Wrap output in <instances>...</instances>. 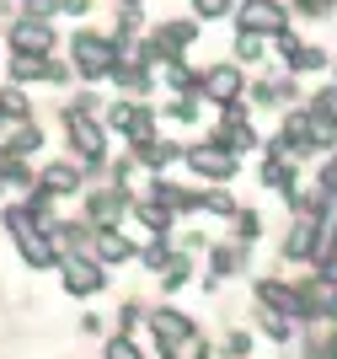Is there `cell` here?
<instances>
[{
  "mask_svg": "<svg viewBox=\"0 0 337 359\" xmlns=\"http://www.w3.org/2000/svg\"><path fill=\"white\" fill-rule=\"evenodd\" d=\"M6 225H11V236H16V247H22V257H27L32 269H48V263H54V241L43 236V231H38V210H6Z\"/></svg>",
  "mask_w": 337,
  "mask_h": 359,
  "instance_id": "obj_1",
  "label": "cell"
},
{
  "mask_svg": "<svg viewBox=\"0 0 337 359\" xmlns=\"http://www.w3.org/2000/svg\"><path fill=\"white\" fill-rule=\"evenodd\" d=\"M70 54H75V70L86 75V81H102V75L118 70V60H113L118 48L107 43V38H91V32H81V38H75Z\"/></svg>",
  "mask_w": 337,
  "mask_h": 359,
  "instance_id": "obj_2",
  "label": "cell"
},
{
  "mask_svg": "<svg viewBox=\"0 0 337 359\" xmlns=\"http://www.w3.org/2000/svg\"><path fill=\"white\" fill-rule=\"evenodd\" d=\"M64 129H70V140H75V156L102 161V129L86 118V107H70V113H64Z\"/></svg>",
  "mask_w": 337,
  "mask_h": 359,
  "instance_id": "obj_3",
  "label": "cell"
},
{
  "mask_svg": "<svg viewBox=\"0 0 337 359\" xmlns=\"http://www.w3.org/2000/svg\"><path fill=\"white\" fill-rule=\"evenodd\" d=\"M241 27L263 32V38H279L284 32V6L279 0H247V6H241Z\"/></svg>",
  "mask_w": 337,
  "mask_h": 359,
  "instance_id": "obj_4",
  "label": "cell"
},
{
  "mask_svg": "<svg viewBox=\"0 0 337 359\" xmlns=\"http://www.w3.org/2000/svg\"><path fill=\"white\" fill-rule=\"evenodd\" d=\"M11 43H16V54H48L54 32H48L43 16H22V22L11 27Z\"/></svg>",
  "mask_w": 337,
  "mask_h": 359,
  "instance_id": "obj_5",
  "label": "cell"
},
{
  "mask_svg": "<svg viewBox=\"0 0 337 359\" xmlns=\"http://www.w3.org/2000/svg\"><path fill=\"white\" fill-rule=\"evenodd\" d=\"M64 290H75V295H97V290H102V269L86 263V257H70V263H64Z\"/></svg>",
  "mask_w": 337,
  "mask_h": 359,
  "instance_id": "obj_6",
  "label": "cell"
},
{
  "mask_svg": "<svg viewBox=\"0 0 337 359\" xmlns=\"http://www.w3.org/2000/svg\"><path fill=\"white\" fill-rule=\"evenodd\" d=\"M188 161H193V172H204V177H231L235 172V156L231 150H214V145H198Z\"/></svg>",
  "mask_w": 337,
  "mask_h": 359,
  "instance_id": "obj_7",
  "label": "cell"
},
{
  "mask_svg": "<svg viewBox=\"0 0 337 359\" xmlns=\"http://www.w3.org/2000/svg\"><path fill=\"white\" fill-rule=\"evenodd\" d=\"M150 327H156V338H161L166 348H177L182 338H193L188 316H177V311H156V316H150Z\"/></svg>",
  "mask_w": 337,
  "mask_h": 359,
  "instance_id": "obj_8",
  "label": "cell"
},
{
  "mask_svg": "<svg viewBox=\"0 0 337 359\" xmlns=\"http://www.w3.org/2000/svg\"><path fill=\"white\" fill-rule=\"evenodd\" d=\"M204 91L214 97V102H231L235 91H241V75H235L231 65H225V70H209V75H204Z\"/></svg>",
  "mask_w": 337,
  "mask_h": 359,
  "instance_id": "obj_9",
  "label": "cell"
},
{
  "mask_svg": "<svg viewBox=\"0 0 337 359\" xmlns=\"http://www.w3.org/2000/svg\"><path fill=\"white\" fill-rule=\"evenodd\" d=\"M43 188H48V194H75V188H81V172H75V166H48Z\"/></svg>",
  "mask_w": 337,
  "mask_h": 359,
  "instance_id": "obj_10",
  "label": "cell"
},
{
  "mask_svg": "<svg viewBox=\"0 0 337 359\" xmlns=\"http://www.w3.org/2000/svg\"><path fill=\"white\" fill-rule=\"evenodd\" d=\"M91 247H97V257H102V263H118V257H129V252H134V247L118 236V231H102V236L91 241Z\"/></svg>",
  "mask_w": 337,
  "mask_h": 359,
  "instance_id": "obj_11",
  "label": "cell"
},
{
  "mask_svg": "<svg viewBox=\"0 0 337 359\" xmlns=\"http://www.w3.org/2000/svg\"><path fill=\"white\" fill-rule=\"evenodd\" d=\"M38 145H43V140H38V129L27 123V129H16V135H11V145H6V150H16V156H32Z\"/></svg>",
  "mask_w": 337,
  "mask_h": 359,
  "instance_id": "obj_12",
  "label": "cell"
},
{
  "mask_svg": "<svg viewBox=\"0 0 337 359\" xmlns=\"http://www.w3.org/2000/svg\"><path fill=\"white\" fill-rule=\"evenodd\" d=\"M27 113V97L22 91H0V118H22Z\"/></svg>",
  "mask_w": 337,
  "mask_h": 359,
  "instance_id": "obj_13",
  "label": "cell"
},
{
  "mask_svg": "<svg viewBox=\"0 0 337 359\" xmlns=\"http://www.w3.org/2000/svg\"><path fill=\"white\" fill-rule=\"evenodd\" d=\"M107 359H145V354H139L129 338H113V344H107Z\"/></svg>",
  "mask_w": 337,
  "mask_h": 359,
  "instance_id": "obj_14",
  "label": "cell"
},
{
  "mask_svg": "<svg viewBox=\"0 0 337 359\" xmlns=\"http://www.w3.org/2000/svg\"><path fill=\"white\" fill-rule=\"evenodd\" d=\"M193 11H198V16H225V11H231V0H193Z\"/></svg>",
  "mask_w": 337,
  "mask_h": 359,
  "instance_id": "obj_15",
  "label": "cell"
},
{
  "mask_svg": "<svg viewBox=\"0 0 337 359\" xmlns=\"http://www.w3.org/2000/svg\"><path fill=\"white\" fill-rule=\"evenodd\" d=\"M316 113H322L326 123H337V91H326V97H316Z\"/></svg>",
  "mask_w": 337,
  "mask_h": 359,
  "instance_id": "obj_16",
  "label": "cell"
},
{
  "mask_svg": "<svg viewBox=\"0 0 337 359\" xmlns=\"http://www.w3.org/2000/svg\"><path fill=\"white\" fill-rule=\"evenodd\" d=\"M300 6H305V11H322V6H332V0H300Z\"/></svg>",
  "mask_w": 337,
  "mask_h": 359,
  "instance_id": "obj_17",
  "label": "cell"
}]
</instances>
